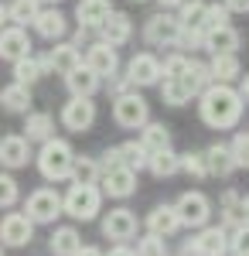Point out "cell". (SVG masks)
Instances as JSON below:
<instances>
[{"mask_svg": "<svg viewBox=\"0 0 249 256\" xmlns=\"http://www.w3.org/2000/svg\"><path fill=\"white\" fill-rule=\"evenodd\" d=\"M78 65H82V55H78L76 44H55V48L48 52V58H44V68H55L58 76L76 72Z\"/></svg>", "mask_w": 249, "mask_h": 256, "instance_id": "19", "label": "cell"}, {"mask_svg": "<svg viewBox=\"0 0 249 256\" xmlns=\"http://www.w3.org/2000/svg\"><path fill=\"white\" fill-rule=\"evenodd\" d=\"M4 20H7V7L0 4V24H4Z\"/></svg>", "mask_w": 249, "mask_h": 256, "instance_id": "51", "label": "cell"}, {"mask_svg": "<svg viewBox=\"0 0 249 256\" xmlns=\"http://www.w3.org/2000/svg\"><path fill=\"white\" fill-rule=\"evenodd\" d=\"M147 150L136 144V140H130V144H120V147H113V150H106V168H130V171H140V168H147Z\"/></svg>", "mask_w": 249, "mask_h": 256, "instance_id": "14", "label": "cell"}, {"mask_svg": "<svg viewBox=\"0 0 249 256\" xmlns=\"http://www.w3.org/2000/svg\"><path fill=\"white\" fill-rule=\"evenodd\" d=\"M0 256H4V253H0Z\"/></svg>", "mask_w": 249, "mask_h": 256, "instance_id": "54", "label": "cell"}, {"mask_svg": "<svg viewBox=\"0 0 249 256\" xmlns=\"http://www.w3.org/2000/svg\"><path fill=\"white\" fill-rule=\"evenodd\" d=\"M174 212H178V222L181 226H192V229H202L212 216V202L202 192H184V195L178 198V205H174Z\"/></svg>", "mask_w": 249, "mask_h": 256, "instance_id": "6", "label": "cell"}, {"mask_svg": "<svg viewBox=\"0 0 249 256\" xmlns=\"http://www.w3.org/2000/svg\"><path fill=\"white\" fill-rule=\"evenodd\" d=\"M136 256H168V246H164L160 236H147V239H140Z\"/></svg>", "mask_w": 249, "mask_h": 256, "instance_id": "42", "label": "cell"}, {"mask_svg": "<svg viewBox=\"0 0 249 256\" xmlns=\"http://www.w3.org/2000/svg\"><path fill=\"white\" fill-rule=\"evenodd\" d=\"M31 55V38L24 28H0V58L18 62Z\"/></svg>", "mask_w": 249, "mask_h": 256, "instance_id": "10", "label": "cell"}, {"mask_svg": "<svg viewBox=\"0 0 249 256\" xmlns=\"http://www.w3.org/2000/svg\"><path fill=\"white\" fill-rule=\"evenodd\" d=\"M160 96H164V102H171V106H184V102H192V92H188V86L181 82V76L160 82Z\"/></svg>", "mask_w": 249, "mask_h": 256, "instance_id": "34", "label": "cell"}, {"mask_svg": "<svg viewBox=\"0 0 249 256\" xmlns=\"http://www.w3.org/2000/svg\"><path fill=\"white\" fill-rule=\"evenodd\" d=\"M113 116H116V123H120L123 130H140V126L150 120L147 99L136 96V92H120L116 102H113Z\"/></svg>", "mask_w": 249, "mask_h": 256, "instance_id": "4", "label": "cell"}, {"mask_svg": "<svg viewBox=\"0 0 249 256\" xmlns=\"http://www.w3.org/2000/svg\"><path fill=\"white\" fill-rule=\"evenodd\" d=\"M99 31H102V41L110 48H120V44H126L130 34H134V20L126 18V14H120V10H110V18L99 24Z\"/></svg>", "mask_w": 249, "mask_h": 256, "instance_id": "15", "label": "cell"}, {"mask_svg": "<svg viewBox=\"0 0 249 256\" xmlns=\"http://www.w3.org/2000/svg\"><path fill=\"white\" fill-rule=\"evenodd\" d=\"M229 154L236 160V168H249V134H236L229 144Z\"/></svg>", "mask_w": 249, "mask_h": 256, "instance_id": "39", "label": "cell"}, {"mask_svg": "<svg viewBox=\"0 0 249 256\" xmlns=\"http://www.w3.org/2000/svg\"><path fill=\"white\" fill-rule=\"evenodd\" d=\"M181 256H202V253H198V246H194V242H184V250H181Z\"/></svg>", "mask_w": 249, "mask_h": 256, "instance_id": "46", "label": "cell"}, {"mask_svg": "<svg viewBox=\"0 0 249 256\" xmlns=\"http://www.w3.org/2000/svg\"><path fill=\"white\" fill-rule=\"evenodd\" d=\"M242 222H249V198L242 202Z\"/></svg>", "mask_w": 249, "mask_h": 256, "instance_id": "50", "label": "cell"}, {"mask_svg": "<svg viewBox=\"0 0 249 256\" xmlns=\"http://www.w3.org/2000/svg\"><path fill=\"white\" fill-rule=\"evenodd\" d=\"M202 18H205V0H192V4H181V18H178V24H181V28L202 31ZM202 34H205V31H202Z\"/></svg>", "mask_w": 249, "mask_h": 256, "instance_id": "36", "label": "cell"}, {"mask_svg": "<svg viewBox=\"0 0 249 256\" xmlns=\"http://www.w3.org/2000/svg\"><path fill=\"white\" fill-rule=\"evenodd\" d=\"M0 102L7 113H28L31 110V89L20 82H10L7 89H0Z\"/></svg>", "mask_w": 249, "mask_h": 256, "instance_id": "27", "label": "cell"}, {"mask_svg": "<svg viewBox=\"0 0 249 256\" xmlns=\"http://www.w3.org/2000/svg\"><path fill=\"white\" fill-rule=\"evenodd\" d=\"M178 171H184V174L192 178H205V158L202 154H178Z\"/></svg>", "mask_w": 249, "mask_h": 256, "instance_id": "38", "label": "cell"}, {"mask_svg": "<svg viewBox=\"0 0 249 256\" xmlns=\"http://www.w3.org/2000/svg\"><path fill=\"white\" fill-rule=\"evenodd\" d=\"M18 181L10 174H0V208H10L14 202H18Z\"/></svg>", "mask_w": 249, "mask_h": 256, "instance_id": "41", "label": "cell"}, {"mask_svg": "<svg viewBox=\"0 0 249 256\" xmlns=\"http://www.w3.org/2000/svg\"><path fill=\"white\" fill-rule=\"evenodd\" d=\"M110 256H136L134 250H126V246H116V250H110Z\"/></svg>", "mask_w": 249, "mask_h": 256, "instance_id": "47", "label": "cell"}, {"mask_svg": "<svg viewBox=\"0 0 249 256\" xmlns=\"http://www.w3.org/2000/svg\"><path fill=\"white\" fill-rule=\"evenodd\" d=\"M134 232H136V218L130 208H113L102 218V236L113 239V242H126V239H134Z\"/></svg>", "mask_w": 249, "mask_h": 256, "instance_id": "11", "label": "cell"}, {"mask_svg": "<svg viewBox=\"0 0 249 256\" xmlns=\"http://www.w3.org/2000/svg\"><path fill=\"white\" fill-rule=\"evenodd\" d=\"M222 7H226V10H236V14H246V10H249V0H226Z\"/></svg>", "mask_w": 249, "mask_h": 256, "instance_id": "44", "label": "cell"}, {"mask_svg": "<svg viewBox=\"0 0 249 256\" xmlns=\"http://www.w3.org/2000/svg\"><path fill=\"white\" fill-rule=\"evenodd\" d=\"M202 158H205V171H208V174L229 178L232 171H236V160H232V154H229V147H226V144H212Z\"/></svg>", "mask_w": 249, "mask_h": 256, "instance_id": "23", "label": "cell"}, {"mask_svg": "<svg viewBox=\"0 0 249 256\" xmlns=\"http://www.w3.org/2000/svg\"><path fill=\"white\" fill-rule=\"evenodd\" d=\"M41 76H44V62L31 58V55L14 62V82H20V86H31V82H38Z\"/></svg>", "mask_w": 249, "mask_h": 256, "instance_id": "32", "label": "cell"}, {"mask_svg": "<svg viewBox=\"0 0 249 256\" xmlns=\"http://www.w3.org/2000/svg\"><path fill=\"white\" fill-rule=\"evenodd\" d=\"M55 137V120L48 116V113H28L24 120V140L31 144V140H52Z\"/></svg>", "mask_w": 249, "mask_h": 256, "instance_id": "25", "label": "cell"}, {"mask_svg": "<svg viewBox=\"0 0 249 256\" xmlns=\"http://www.w3.org/2000/svg\"><path fill=\"white\" fill-rule=\"evenodd\" d=\"M99 202H102V192L96 184H72L68 195L62 198V208L78 222H92L99 216Z\"/></svg>", "mask_w": 249, "mask_h": 256, "instance_id": "3", "label": "cell"}, {"mask_svg": "<svg viewBox=\"0 0 249 256\" xmlns=\"http://www.w3.org/2000/svg\"><path fill=\"white\" fill-rule=\"evenodd\" d=\"M89 72H96L99 79L102 76H110L113 79L116 76V68H120V58H116V48H110L106 41H99V44H92L89 52H86V62H82Z\"/></svg>", "mask_w": 249, "mask_h": 256, "instance_id": "13", "label": "cell"}, {"mask_svg": "<svg viewBox=\"0 0 249 256\" xmlns=\"http://www.w3.org/2000/svg\"><path fill=\"white\" fill-rule=\"evenodd\" d=\"M147 229H150V236H160V239L174 236V232L181 229V222H178V212H174V205H157L150 216H147Z\"/></svg>", "mask_w": 249, "mask_h": 256, "instance_id": "20", "label": "cell"}, {"mask_svg": "<svg viewBox=\"0 0 249 256\" xmlns=\"http://www.w3.org/2000/svg\"><path fill=\"white\" fill-rule=\"evenodd\" d=\"M178 34H181V24L171 14H154L144 24V38L154 48H171V44H178Z\"/></svg>", "mask_w": 249, "mask_h": 256, "instance_id": "7", "label": "cell"}, {"mask_svg": "<svg viewBox=\"0 0 249 256\" xmlns=\"http://www.w3.org/2000/svg\"><path fill=\"white\" fill-rule=\"evenodd\" d=\"M160 7H178V4H184V0H157Z\"/></svg>", "mask_w": 249, "mask_h": 256, "instance_id": "49", "label": "cell"}, {"mask_svg": "<svg viewBox=\"0 0 249 256\" xmlns=\"http://www.w3.org/2000/svg\"><path fill=\"white\" fill-rule=\"evenodd\" d=\"M188 62H192V58H184V55H174V58H168L164 65H160V76H164V79H174V76H181V72L188 68Z\"/></svg>", "mask_w": 249, "mask_h": 256, "instance_id": "43", "label": "cell"}, {"mask_svg": "<svg viewBox=\"0 0 249 256\" xmlns=\"http://www.w3.org/2000/svg\"><path fill=\"white\" fill-rule=\"evenodd\" d=\"M229 24V10L218 7V4H205V18H202V31H215V28H226Z\"/></svg>", "mask_w": 249, "mask_h": 256, "instance_id": "37", "label": "cell"}, {"mask_svg": "<svg viewBox=\"0 0 249 256\" xmlns=\"http://www.w3.org/2000/svg\"><path fill=\"white\" fill-rule=\"evenodd\" d=\"M62 123H65V130H72V134L89 130V126L96 123V102L86 99V96H72L65 102V110H62Z\"/></svg>", "mask_w": 249, "mask_h": 256, "instance_id": "8", "label": "cell"}, {"mask_svg": "<svg viewBox=\"0 0 249 256\" xmlns=\"http://www.w3.org/2000/svg\"><path fill=\"white\" fill-rule=\"evenodd\" d=\"M52 253L55 256H76L78 246H82V239H78V232L72 229V226H65V229H55V236H52Z\"/></svg>", "mask_w": 249, "mask_h": 256, "instance_id": "30", "label": "cell"}, {"mask_svg": "<svg viewBox=\"0 0 249 256\" xmlns=\"http://www.w3.org/2000/svg\"><path fill=\"white\" fill-rule=\"evenodd\" d=\"M140 147H144L147 154L171 147V134H168V126H164V123H150V120H147V123L140 126Z\"/></svg>", "mask_w": 249, "mask_h": 256, "instance_id": "28", "label": "cell"}, {"mask_svg": "<svg viewBox=\"0 0 249 256\" xmlns=\"http://www.w3.org/2000/svg\"><path fill=\"white\" fill-rule=\"evenodd\" d=\"M24 212H28V222L48 226V222H55V218L62 216V198H58V192H52V188H38V192H31Z\"/></svg>", "mask_w": 249, "mask_h": 256, "instance_id": "5", "label": "cell"}, {"mask_svg": "<svg viewBox=\"0 0 249 256\" xmlns=\"http://www.w3.org/2000/svg\"><path fill=\"white\" fill-rule=\"evenodd\" d=\"M198 99H202L198 102L202 120L208 126H215V130H232L239 123V116H242V96L236 89H229V86H222V82L208 86Z\"/></svg>", "mask_w": 249, "mask_h": 256, "instance_id": "1", "label": "cell"}, {"mask_svg": "<svg viewBox=\"0 0 249 256\" xmlns=\"http://www.w3.org/2000/svg\"><path fill=\"white\" fill-rule=\"evenodd\" d=\"M110 0H78V7H76V18H78V28H99L102 20L110 18Z\"/></svg>", "mask_w": 249, "mask_h": 256, "instance_id": "22", "label": "cell"}, {"mask_svg": "<svg viewBox=\"0 0 249 256\" xmlns=\"http://www.w3.org/2000/svg\"><path fill=\"white\" fill-rule=\"evenodd\" d=\"M229 250L232 256H249V222L236 226V232L229 236Z\"/></svg>", "mask_w": 249, "mask_h": 256, "instance_id": "40", "label": "cell"}, {"mask_svg": "<svg viewBox=\"0 0 249 256\" xmlns=\"http://www.w3.org/2000/svg\"><path fill=\"white\" fill-rule=\"evenodd\" d=\"M147 168H150L157 178H174V174H178V154H174L171 147L154 150L150 158H147Z\"/></svg>", "mask_w": 249, "mask_h": 256, "instance_id": "31", "label": "cell"}, {"mask_svg": "<svg viewBox=\"0 0 249 256\" xmlns=\"http://www.w3.org/2000/svg\"><path fill=\"white\" fill-rule=\"evenodd\" d=\"M202 256H226L229 253V232L222 226H202L198 239H192Z\"/></svg>", "mask_w": 249, "mask_h": 256, "instance_id": "17", "label": "cell"}, {"mask_svg": "<svg viewBox=\"0 0 249 256\" xmlns=\"http://www.w3.org/2000/svg\"><path fill=\"white\" fill-rule=\"evenodd\" d=\"M28 158H31V147H28L24 137H18V134L0 137V164L4 168H24Z\"/></svg>", "mask_w": 249, "mask_h": 256, "instance_id": "18", "label": "cell"}, {"mask_svg": "<svg viewBox=\"0 0 249 256\" xmlns=\"http://www.w3.org/2000/svg\"><path fill=\"white\" fill-rule=\"evenodd\" d=\"M72 181L76 184H96V178H99V164L92 158H76L72 160Z\"/></svg>", "mask_w": 249, "mask_h": 256, "instance_id": "35", "label": "cell"}, {"mask_svg": "<svg viewBox=\"0 0 249 256\" xmlns=\"http://www.w3.org/2000/svg\"><path fill=\"white\" fill-rule=\"evenodd\" d=\"M65 86L72 89V96L92 99V96H96V89H99V76H96V72H89L86 65H78L76 72H68V76H65Z\"/></svg>", "mask_w": 249, "mask_h": 256, "instance_id": "24", "label": "cell"}, {"mask_svg": "<svg viewBox=\"0 0 249 256\" xmlns=\"http://www.w3.org/2000/svg\"><path fill=\"white\" fill-rule=\"evenodd\" d=\"M48 4H58V0H48Z\"/></svg>", "mask_w": 249, "mask_h": 256, "instance_id": "52", "label": "cell"}, {"mask_svg": "<svg viewBox=\"0 0 249 256\" xmlns=\"http://www.w3.org/2000/svg\"><path fill=\"white\" fill-rule=\"evenodd\" d=\"M65 28H68V24H65V14H62V10H38V18H34V31L48 41L62 38Z\"/></svg>", "mask_w": 249, "mask_h": 256, "instance_id": "29", "label": "cell"}, {"mask_svg": "<svg viewBox=\"0 0 249 256\" xmlns=\"http://www.w3.org/2000/svg\"><path fill=\"white\" fill-rule=\"evenodd\" d=\"M239 96L249 102V76H242V92H239Z\"/></svg>", "mask_w": 249, "mask_h": 256, "instance_id": "48", "label": "cell"}, {"mask_svg": "<svg viewBox=\"0 0 249 256\" xmlns=\"http://www.w3.org/2000/svg\"><path fill=\"white\" fill-rule=\"evenodd\" d=\"M38 0H14L10 7H7V18L14 20V28H24V24H34L38 18Z\"/></svg>", "mask_w": 249, "mask_h": 256, "instance_id": "33", "label": "cell"}, {"mask_svg": "<svg viewBox=\"0 0 249 256\" xmlns=\"http://www.w3.org/2000/svg\"><path fill=\"white\" fill-rule=\"evenodd\" d=\"M102 192L110 198H130L136 192V171L130 168H106V174H102Z\"/></svg>", "mask_w": 249, "mask_h": 256, "instance_id": "12", "label": "cell"}, {"mask_svg": "<svg viewBox=\"0 0 249 256\" xmlns=\"http://www.w3.org/2000/svg\"><path fill=\"white\" fill-rule=\"evenodd\" d=\"M31 232H34V222H28V216H20V212H10L0 218V242L4 246H28Z\"/></svg>", "mask_w": 249, "mask_h": 256, "instance_id": "9", "label": "cell"}, {"mask_svg": "<svg viewBox=\"0 0 249 256\" xmlns=\"http://www.w3.org/2000/svg\"><path fill=\"white\" fill-rule=\"evenodd\" d=\"M208 76L215 82H222V86H229L232 79H239V76H242V65H239V58H236V55H212Z\"/></svg>", "mask_w": 249, "mask_h": 256, "instance_id": "26", "label": "cell"}, {"mask_svg": "<svg viewBox=\"0 0 249 256\" xmlns=\"http://www.w3.org/2000/svg\"><path fill=\"white\" fill-rule=\"evenodd\" d=\"M76 256H102V253H99L96 246H78V253H76Z\"/></svg>", "mask_w": 249, "mask_h": 256, "instance_id": "45", "label": "cell"}, {"mask_svg": "<svg viewBox=\"0 0 249 256\" xmlns=\"http://www.w3.org/2000/svg\"><path fill=\"white\" fill-rule=\"evenodd\" d=\"M72 160H76V154H72V147L65 144V140H44V147H41L38 154V171L48 181H65V178L72 174Z\"/></svg>", "mask_w": 249, "mask_h": 256, "instance_id": "2", "label": "cell"}, {"mask_svg": "<svg viewBox=\"0 0 249 256\" xmlns=\"http://www.w3.org/2000/svg\"><path fill=\"white\" fill-rule=\"evenodd\" d=\"M126 82H134V86H157L160 82V62L154 55H134V62L126 65Z\"/></svg>", "mask_w": 249, "mask_h": 256, "instance_id": "16", "label": "cell"}, {"mask_svg": "<svg viewBox=\"0 0 249 256\" xmlns=\"http://www.w3.org/2000/svg\"><path fill=\"white\" fill-rule=\"evenodd\" d=\"M205 48L212 55H236L239 48V31L226 24V28H215V31H205Z\"/></svg>", "mask_w": 249, "mask_h": 256, "instance_id": "21", "label": "cell"}, {"mask_svg": "<svg viewBox=\"0 0 249 256\" xmlns=\"http://www.w3.org/2000/svg\"><path fill=\"white\" fill-rule=\"evenodd\" d=\"M136 4H144V0H136Z\"/></svg>", "mask_w": 249, "mask_h": 256, "instance_id": "53", "label": "cell"}]
</instances>
